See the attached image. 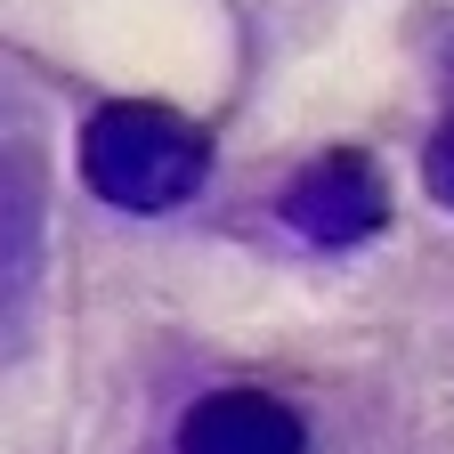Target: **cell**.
I'll use <instances>...</instances> for the list:
<instances>
[{"label": "cell", "instance_id": "obj_4", "mask_svg": "<svg viewBox=\"0 0 454 454\" xmlns=\"http://www.w3.org/2000/svg\"><path fill=\"white\" fill-rule=\"evenodd\" d=\"M422 179H430V195L454 211V114L430 130V154H422Z\"/></svg>", "mask_w": 454, "mask_h": 454}, {"label": "cell", "instance_id": "obj_2", "mask_svg": "<svg viewBox=\"0 0 454 454\" xmlns=\"http://www.w3.org/2000/svg\"><path fill=\"white\" fill-rule=\"evenodd\" d=\"M381 219H389V187L357 146H333V154L301 162L293 187H284V227L325 244V252H349V244L381 236Z\"/></svg>", "mask_w": 454, "mask_h": 454}, {"label": "cell", "instance_id": "obj_3", "mask_svg": "<svg viewBox=\"0 0 454 454\" xmlns=\"http://www.w3.org/2000/svg\"><path fill=\"white\" fill-rule=\"evenodd\" d=\"M179 454H309V430L268 389H211L179 414Z\"/></svg>", "mask_w": 454, "mask_h": 454}, {"label": "cell", "instance_id": "obj_1", "mask_svg": "<svg viewBox=\"0 0 454 454\" xmlns=\"http://www.w3.org/2000/svg\"><path fill=\"white\" fill-rule=\"evenodd\" d=\"M211 170V138L170 114L154 98H122V106H98L90 130H82V179L122 203V211H170L203 187Z\"/></svg>", "mask_w": 454, "mask_h": 454}]
</instances>
